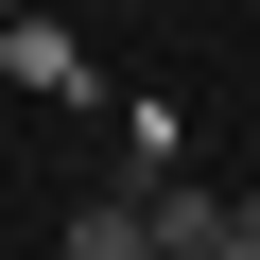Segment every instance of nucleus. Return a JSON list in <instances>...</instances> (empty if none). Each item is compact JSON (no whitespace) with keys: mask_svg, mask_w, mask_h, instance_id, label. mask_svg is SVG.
<instances>
[{"mask_svg":"<svg viewBox=\"0 0 260 260\" xmlns=\"http://www.w3.org/2000/svg\"><path fill=\"white\" fill-rule=\"evenodd\" d=\"M0 70H18L35 104H87V35H70V18H35V0L0 18Z\"/></svg>","mask_w":260,"mask_h":260,"instance_id":"nucleus-1","label":"nucleus"},{"mask_svg":"<svg viewBox=\"0 0 260 260\" xmlns=\"http://www.w3.org/2000/svg\"><path fill=\"white\" fill-rule=\"evenodd\" d=\"M139 225H156V260H208L243 208H225V191H174V174H139Z\"/></svg>","mask_w":260,"mask_h":260,"instance_id":"nucleus-2","label":"nucleus"},{"mask_svg":"<svg viewBox=\"0 0 260 260\" xmlns=\"http://www.w3.org/2000/svg\"><path fill=\"white\" fill-rule=\"evenodd\" d=\"M70 260H156V225H139V191H87V208H70Z\"/></svg>","mask_w":260,"mask_h":260,"instance_id":"nucleus-3","label":"nucleus"},{"mask_svg":"<svg viewBox=\"0 0 260 260\" xmlns=\"http://www.w3.org/2000/svg\"><path fill=\"white\" fill-rule=\"evenodd\" d=\"M208 260H260V208H243V225H225V243H208Z\"/></svg>","mask_w":260,"mask_h":260,"instance_id":"nucleus-4","label":"nucleus"},{"mask_svg":"<svg viewBox=\"0 0 260 260\" xmlns=\"http://www.w3.org/2000/svg\"><path fill=\"white\" fill-rule=\"evenodd\" d=\"M70 18H104V0H70Z\"/></svg>","mask_w":260,"mask_h":260,"instance_id":"nucleus-5","label":"nucleus"},{"mask_svg":"<svg viewBox=\"0 0 260 260\" xmlns=\"http://www.w3.org/2000/svg\"><path fill=\"white\" fill-rule=\"evenodd\" d=\"M0 18H18V0H0Z\"/></svg>","mask_w":260,"mask_h":260,"instance_id":"nucleus-6","label":"nucleus"}]
</instances>
